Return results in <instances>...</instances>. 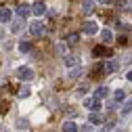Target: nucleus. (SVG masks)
Segmentation results:
<instances>
[{"instance_id": "obj_28", "label": "nucleus", "mask_w": 132, "mask_h": 132, "mask_svg": "<svg viewBox=\"0 0 132 132\" xmlns=\"http://www.w3.org/2000/svg\"><path fill=\"white\" fill-rule=\"evenodd\" d=\"M98 2H109V0H98Z\"/></svg>"}, {"instance_id": "obj_29", "label": "nucleus", "mask_w": 132, "mask_h": 132, "mask_svg": "<svg viewBox=\"0 0 132 132\" xmlns=\"http://www.w3.org/2000/svg\"><path fill=\"white\" fill-rule=\"evenodd\" d=\"M115 132H122V130H115Z\"/></svg>"}, {"instance_id": "obj_15", "label": "nucleus", "mask_w": 132, "mask_h": 132, "mask_svg": "<svg viewBox=\"0 0 132 132\" xmlns=\"http://www.w3.org/2000/svg\"><path fill=\"white\" fill-rule=\"evenodd\" d=\"M17 94H19V98H27V96H29V94H31V88H29V86H25V84H23V86H21V88H19V92H17Z\"/></svg>"}, {"instance_id": "obj_19", "label": "nucleus", "mask_w": 132, "mask_h": 132, "mask_svg": "<svg viewBox=\"0 0 132 132\" xmlns=\"http://www.w3.org/2000/svg\"><path fill=\"white\" fill-rule=\"evenodd\" d=\"M130 113H132V101H126L124 107H122V115L126 118V115H130Z\"/></svg>"}, {"instance_id": "obj_13", "label": "nucleus", "mask_w": 132, "mask_h": 132, "mask_svg": "<svg viewBox=\"0 0 132 132\" xmlns=\"http://www.w3.org/2000/svg\"><path fill=\"white\" fill-rule=\"evenodd\" d=\"M78 40H80V36H78V34H69L67 38H65V44H67V46H76V44H78Z\"/></svg>"}, {"instance_id": "obj_27", "label": "nucleus", "mask_w": 132, "mask_h": 132, "mask_svg": "<svg viewBox=\"0 0 132 132\" xmlns=\"http://www.w3.org/2000/svg\"><path fill=\"white\" fill-rule=\"evenodd\" d=\"M126 80H128V82H132V69H130V71L126 73Z\"/></svg>"}, {"instance_id": "obj_25", "label": "nucleus", "mask_w": 132, "mask_h": 132, "mask_svg": "<svg viewBox=\"0 0 132 132\" xmlns=\"http://www.w3.org/2000/svg\"><path fill=\"white\" fill-rule=\"evenodd\" d=\"M17 128H27V120H17Z\"/></svg>"}, {"instance_id": "obj_10", "label": "nucleus", "mask_w": 132, "mask_h": 132, "mask_svg": "<svg viewBox=\"0 0 132 132\" xmlns=\"http://www.w3.org/2000/svg\"><path fill=\"white\" fill-rule=\"evenodd\" d=\"M88 124L90 126H101L103 124V115L101 113H90L88 115Z\"/></svg>"}, {"instance_id": "obj_14", "label": "nucleus", "mask_w": 132, "mask_h": 132, "mask_svg": "<svg viewBox=\"0 0 132 132\" xmlns=\"http://www.w3.org/2000/svg\"><path fill=\"white\" fill-rule=\"evenodd\" d=\"M103 67H105V73H111V71L118 69V63H113V61H105V63H103Z\"/></svg>"}, {"instance_id": "obj_22", "label": "nucleus", "mask_w": 132, "mask_h": 132, "mask_svg": "<svg viewBox=\"0 0 132 132\" xmlns=\"http://www.w3.org/2000/svg\"><path fill=\"white\" fill-rule=\"evenodd\" d=\"M80 76H82V69H80V67H76V69L69 71V78H71V80H78Z\"/></svg>"}, {"instance_id": "obj_17", "label": "nucleus", "mask_w": 132, "mask_h": 132, "mask_svg": "<svg viewBox=\"0 0 132 132\" xmlns=\"http://www.w3.org/2000/svg\"><path fill=\"white\" fill-rule=\"evenodd\" d=\"M90 73H92V78H98L101 73H105V67H103V63H98V65H94V69H92Z\"/></svg>"}, {"instance_id": "obj_24", "label": "nucleus", "mask_w": 132, "mask_h": 132, "mask_svg": "<svg viewBox=\"0 0 132 132\" xmlns=\"http://www.w3.org/2000/svg\"><path fill=\"white\" fill-rule=\"evenodd\" d=\"M55 51H57L59 55H65V44H61V42H59V44L55 46Z\"/></svg>"}, {"instance_id": "obj_6", "label": "nucleus", "mask_w": 132, "mask_h": 132, "mask_svg": "<svg viewBox=\"0 0 132 132\" xmlns=\"http://www.w3.org/2000/svg\"><path fill=\"white\" fill-rule=\"evenodd\" d=\"M29 13H31V4L29 2H21L17 6V15H19V17H27Z\"/></svg>"}, {"instance_id": "obj_3", "label": "nucleus", "mask_w": 132, "mask_h": 132, "mask_svg": "<svg viewBox=\"0 0 132 132\" xmlns=\"http://www.w3.org/2000/svg\"><path fill=\"white\" fill-rule=\"evenodd\" d=\"M84 107L90 109V113H98V109H101V101L94 98V96H88V98H84Z\"/></svg>"}, {"instance_id": "obj_4", "label": "nucleus", "mask_w": 132, "mask_h": 132, "mask_svg": "<svg viewBox=\"0 0 132 132\" xmlns=\"http://www.w3.org/2000/svg\"><path fill=\"white\" fill-rule=\"evenodd\" d=\"M82 31L88 34V36H94L98 31V23L96 21H84V23H82Z\"/></svg>"}, {"instance_id": "obj_16", "label": "nucleus", "mask_w": 132, "mask_h": 132, "mask_svg": "<svg viewBox=\"0 0 132 132\" xmlns=\"http://www.w3.org/2000/svg\"><path fill=\"white\" fill-rule=\"evenodd\" d=\"M101 38H103V42L109 44V42L113 40V31H111V29H103V31H101Z\"/></svg>"}, {"instance_id": "obj_20", "label": "nucleus", "mask_w": 132, "mask_h": 132, "mask_svg": "<svg viewBox=\"0 0 132 132\" xmlns=\"http://www.w3.org/2000/svg\"><path fill=\"white\" fill-rule=\"evenodd\" d=\"M19 51H21V53H29V51H31V42H27V40L19 42Z\"/></svg>"}, {"instance_id": "obj_18", "label": "nucleus", "mask_w": 132, "mask_h": 132, "mask_svg": "<svg viewBox=\"0 0 132 132\" xmlns=\"http://www.w3.org/2000/svg\"><path fill=\"white\" fill-rule=\"evenodd\" d=\"M21 19H15L13 21V25H11V31H13V34H19V31H21Z\"/></svg>"}, {"instance_id": "obj_26", "label": "nucleus", "mask_w": 132, "mask_h": 132, "mask_svg": "<svg viewBox=\"0 0 132 132\" xmlns=\"http://www.w3.org/2000/svg\"><path fill=\"white\" fill-rule=\"evenodd\" d=\"M82 132H94V128H92V126H90V124H88V126H86V128H84V130H82Z\"/></svg>"}, {"instance_id": "obj_2", "label": "nucleus", "mask_w": 132, "mask_h": 132, "mask_svg": "<svg viewBox=\"0 0 132 132\" xmlns=\"http://www.w3.org/2000/svg\"><path fill=\"white\" fill-rule=\"evenodd\" d=\"M17 78L21 82H31V80H34V69H31V67H19L17 69Z\"/></svg>"}, {"instance_id": "obj_21", "label": "nucleus", "mask_w": 132, "mask_h": 132, "mask_svg": "<svg viewBox=\"0 0 132 132\" xmlns=\"http://www.w3.org/2000/svg\"><path fill=\"white\" fill-rule=\"evenodd\" d=\"M113 98H115V103H122L124 98H126V92L124 90H115L113 92Z\"/></svg>"}, {"instance_id": "obj_23", "label": "nucleus", "mask_w": 132, "mask_h": 132, "mask_svg": "<svg viewBox=\"0 0 132 132\" xmlns=\"http://www.w3.org/2000/svg\"><path fill=\"white\" fill-rule=\"evenodd\" d=\"M65 65H69V67L73 69V65L78 67V59H73V57H65Z\"/></svg>"}, {"instance_id": "obj_7", "label": "nucleus", "mask_w": 132, "mask_h": 132, "mask_svg": "<svg viewBox=\"0 0 132 132\" xmlns=\"http://www.w3.org/2000/svg\"><path fill=\"white\" fill-rule=\"evenodd\" d=\"M94 9H96L94 0H82V11H84V15H90Z\"/></svg>"}, {"instance_id": "obj_1", "label": "nucleus", "mask_w": 132, "mask_h": 132, "mask_svg": "<svg viewBox=\"0 0 132 132\" xmlns=\"http://www.w3.org/2000/svg\"><path fill=\"white\" fill-rule=\"evenodd\" d=\"M29 31H31V36H34V38H42L44 31H46V27H44L42 21H34V23H29Z\"/></svg>"}, {"instance_id": "obj_5", "label": "nucleus", "mask_w": 132, "mask_h": 132, "mask_svg": "<svg viewBox=\"0 0 132 132\" xmlns=\"http://www.w3.org/2000/svg\"><path fill=\"white\" fill-rule=\"evenodd\" d=\"M63 132H80V126L73 122V120H67V122H63Z\"/></svg>"}, {"instance_id": "obj_11", "label": "nucleus", "mask_w": 132, "mask_h": 132, "mask_svg": "<svg viewBox=\"0 0 132 132\" xmlns=\"http://www.w3.org/2000/svg\"><path fill=\"white\" fill-rule=\"evenodd\" d=\"M92 55L94 57H109V48L107 46H94L92 48Z\"/></svg>"}, {"instance_id": "obj_8", "label": "nucleus", "mask_w": 132, "mask_h": 132, "mask_svg": "<svg viewBox=\"0 0 132 132\" xmlns=\"http://www.w3.org/2000/svg\"><path fill=\"white\" fill-rule=\"evenodd\" d=\"M13 19V11L11 9H0V23H11Z\"/></svg>"}, {"instance_id": "obj_9", "label": "nucleus", "mask_w": 132, "mask_h": 132, "mask_svg": "<svg viewBox=\"0 0 132 132\" xmlns=\"http://www.w3.org/2000/svg\"><path fill=\"white\" fill-rule=\"evenodd\" d=\"M31 13H34L36 17H42V15L46 13V4L44 2H36L34 6H31Z\"/></svg>"}, {"instance_id": "obj_12", "label": "nucleus", "mask_w": 132, "mask_h": 132, "mask_svg": "<svg viewBox=\"0 0 132 132\" xmlns=\"http://www.w3.org/2000/svg\"><path fill=\"white\" fill-rule=\"evenodd\" d=\"M107 96H109V88H105V86H98L94 90V98H98V101H101V98H107Z\"/></svg>"}]
</instances>
